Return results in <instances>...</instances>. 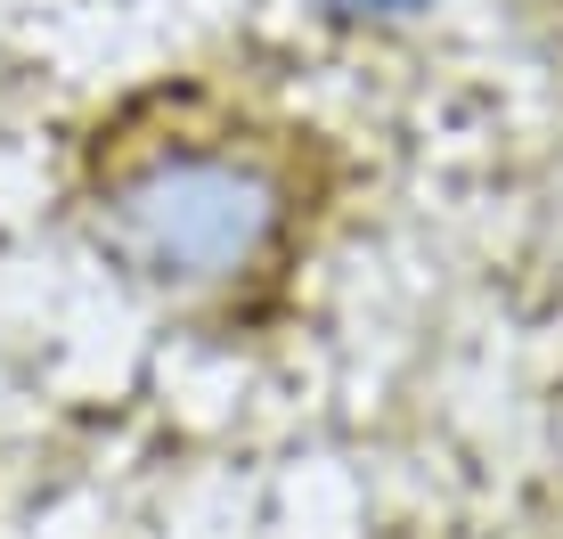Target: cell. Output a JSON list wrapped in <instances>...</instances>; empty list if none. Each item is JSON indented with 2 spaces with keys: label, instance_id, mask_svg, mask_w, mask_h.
I'll return each instance as SVG.
<instances>
[{
  "label": "cell",
  "instance_id": "obj_1",
  "mask_svg": "<svg viewBox=\"0 0 563 539\" xmlns=\"http://www.w3.org/2000/svg\"><path fill=\"white\" fill-rule=\"evenodd\" d=\"M295 164L238 131H114L82 180L107 270L164 302H238L295 245Z\"/></svg>",
  "mask_w": 563,
  "mask_h": 539
},
{
  "label": "cell",
  "instance_id": "obj_2",
  "mask_svg": "<svg viewBox=\"0 0 563 539\" xmlns=\"http://www.w3.org/2000/svg\"><path fill=\"white\" fill-rule=\"evenodd\" d=\"M319 9H335V16H376V25H384V16H417L424 0H319Z\"/></svg>",
  "mask_w": 563,
  "mask_h": 539
}]
</instances>
